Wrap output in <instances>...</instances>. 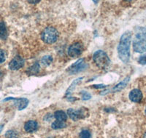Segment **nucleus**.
<instances>
[{
    "label": "nucleus",
    "mask_w": 146,
    "mask_h": 138,
    "mask_svg": "<svg viewBox=\"0 0 146 138\" xmlns=\"http://www.w3.org/2000/svg\"><path fill=\"white\" fill-rule=\"evenodd\" d=\"M131 40V33L129 31H126L121 36L119 45L118 46V53L119 58L125 63L129 60Z\"/></svg>",
    "instance_id": "nucleus-1"
},
{
    "label": "nucleus",
    "mask_w": 146,
    "mask_h": 138,
    "mask_svg": "<svg viewBox=\"0 0 146 138\" xmlns=\"http://www.w3.org/2000/svg\"><path fill=\"white\" fill-rule=\"evenodd\" d=\"M133 49L136 53H143L146 51V29L139 27L137 29L133 40Z\"/></svg>",
    "instance_id": "nucleus-2"
},
{
    "label": "nucleus",
    "mask_w": 146,
    "mask_h": 138,
    "mask_svg": "<svg viewBox=\"0 0 146 138\" xmlns=\"http://www.w3.org/2000/svg\"><path fill=\"white\" fill-rule=\"evenodd\" d=\"M93 60L97 67L102 70H106L110 65V60L105 52L98 50L95 52L93 55Z\"/></svg>",
    "instance_id": "nucleus-3"
},
{
    "label": "nucleus",
    "mask_w": 146,
    "mask_h": 138,
    "mask_svg": "<svg viewBox=\"0 0 146 138\" xmlns=\"http://www.w3.org/2000/svg\"><path fill=\"white\" fill-rule=\"evenodd\" d=\"M42 39L47 44H53L58 38V32L53 27H48L42 33Z\"/></svg>",
    "instance_id": "nucleus-4"
},
{
    "label": "nucleus",
    "mask_w": 146,
    "mask_h": 138,
    "mask_svg": "<svg viewBox=\"0 0 146 138\" xmlns=\"http://www.w3.org/2000/svg\"><path fill=\"white\" fill-rule=\"evenodd\" d=\"M88 67L87 64L84 62V59L83 58H80V59L78 60L76 62L74 63V64L72 65L68 69L67 71L70 74H77V73H79L80 71H84L85 69Z\"/></svg>",
    "instance_id": "nucleus-5"
},
{
    "label": "nucleus",
    "mask_w": 146,
    "mask_h": 138,
    "mask_svg": "<svg viewBox=\"0 0 146 138\" xmlns=\"http://www.w3.org/2000/svg\"><path fill=\"white\" fill-rule=\"evenodd\" d=\"M87 111L88 110L86 108H81L79 110H74V109L70 108L67 110V114L72 120L78 121L86 116Z\"/></svg>",
    "instance_id": "nucleus-6"
},
{
    "label": "nucleus",
    "mask_w": 146,
    "mask_h": 138,
    "mask_svg": "<svg viewBox=\"0 0 146 138\" xmlns=\"http://www.w3.org/2000/svg\"><path fill=\"white\" fill-rule=\"evenodd\" d=\"M83 46L81 43L75 42L68 49V55L72 58H78L83 53Z\"/></svg>",
    "instance_id": "nucleus-7"
},
{
    "label": "nucleus",
    "mask_w": 146,
    "mask_h": 138,
    "mask_svg": "<svg viewBox=\"0 0 146 138\" xmlns=\"http://www.w3.org/2000/svg\"><path fill=\"white\" fill-rule=\"evenodd\" d=\"M24 65V60L21 56H16L10 61L9 63V68L13 71H17L21 68Z\"/></svg>",
    "instance_id": "nucleus-8"
},
{
    "label": "nucleus",
    "mask_w": 146,
    "mask_h": 138,
    "mask_svg": "<svg viewBox=\"0 0 146 138\" xmlns=\"http://www.w3.org/2000/svg\"><path fill=\"white\" fill-rule=\"evenodd\" d=\"M7 100H14L16 102V104H18V110H21L23 109L26 108L27 107L29 103V100L27 98H14V97H7L5 98L3 101H7Z\"/></svg>",
    "instance_id": "nucleus-9"
},
{
    "label": "nucleus",
    "mask_w": 146,
    "mask_h": 138,
    "mask_svg": "<svg viewBox=\"0 0 146 138\" xmlns=\"http://www.w3.org/2000/svg\"><path fill=\"white\" fill-rule=\"evenodd\" d=\"M129 99L134 103H139L143 99V93L138 89H133L129 93Z\"/></svg>",
    "instance_id": "nucleus-10"
},
{
    "label": "nucleus",
    "mask_w": 146,
    "mask_h": 138,
    "mask_svg": "<svg viewBox=\"0 0 146 138\" xmlns=\"http://www.w3.org/2000/svg\"><path fill=\"white\" fill-rule=\"evenodd\" d=\"M38 129V124L36 121H29L24 125V129L29 133H33Z\"/></svg>",
    "instance_id": "nucleus-11"
},
{
    "label": "nucleus",
    "mask_w": 146,
    "mask_h": 138,
    "mask_svg": "<svg viewBox=\"0 0 146 138\" xmlns=\"http://www.w3.org/2000/svg\"><path fill=\"white\" fill-rule=\"evenodd\" d=\"M130 80V77H126L123 79V81H121V82L118 83L117 85L113 87V89L111 90L110 91V92H119V91H121L123 89H124L126 86L127 85V84L129 83Z\"/></svg>",
    "instance_id": "nucleus-12"
},
{
    "label": "nucleus",
    "mask_w": 146,
    "mask_h": 138,
    "mask_svg": "<svg viewBox=\"0 0 146 138\" xmlns=\"http://www.w3.org/2000/svg\"><path fill=\"white\" fill-rule=\"evenodd\" d=\"M82 79H83V77H80V78H78V79H76L75 80L73 81L72 83L70 84V86L68 87L67 90H66V96L70 95L72 93V92L74 91V89H75V87H76L77 84H78L79 82H80V81H81Z\"/></svg>",
    "instance_id": "nucleus-13"
},
{
    "label": "nucleus",
    "mask_w": 146,
    "mask_h": 138,
    "mask_svg": "<svg viewBox=\"0 0 146 138\" xmlns=\"http://www.w3.org/2000/svg\"><path fill=\"white\" fill-rule=\"evenodd\" d=\"M7 37V31L4 22H0V39H6Z\"/></svg>",
    "instance_id": "nucleus-14"
},
{
    "label": "nucleus",
    "mask_w": 146,
    "mask_h": 138,
    "mask_svg": "<svg viewBox=\"0 0 146 138\" xmlns=\"http://www.w3.org/2000/svg\"><path fill=\"white\" fill-rule=\"evenodd\" d=\"M54 117L56 118V120L62 122H65L67 119V115L62 110H57L55 112Z\"/></svg>",
    "instance_id": "nucleus-15"
},
{
    "label": "nucleus",
    "mask_w": 146,
    "mask_h": 138,
    "mask_svg": "<svg viewBox=\"0 0 146 138\" xmlns=\"http://www.w3.org/2000/svg\"><path fill=\"white\" fill-rule=\"evenodd\" d=\"M66 127V124L65 122H62V121H56L53 122L51 125L52 129H59L64 128Z\"/></svg>",
    "instance_id": "nucleus-16"
},
{
    "label": "nucleus",
    "mask_w": 146,
    "mask_h": 138,
    "mask_svg": "<svg viewBox=\"0 0 146 138\" xmlns=\"http://www.w3.org/2000/svg\"><path fill=\"white\" fill-rule=\"evenodd\" d=\"M40 71V65L36 62L35 64H34L33 66H31L28 69V71H27V73L30 75H34V74H36L37 73L39 72Z\"/></svg>",
    "instance_id": "nucleus-17"
},
{
    "label": "nucleus",
    "mask_w": 146,
    "mask_h": 138,
    "mask_svg": "<svg viewBox=\"0 0 146 138\" xmlns=\"http://www.w3.org/2000/svg\"><path fill=\"white\" fill-rule=\"evenodd\" d=\"M52 62H53V58L50 55L45 56V57H43L41 60V62L42 63V65L45 66H50L52 63Z\"/></svg>",
    "instance_id": "nucleus-18"
},
{
    "label": "nucleus",
    "mask_w": 146,
    "mask_h": 138,
    "mask_svg": "<svg viewBox=\"0 0 146 138\" xmlns=\"http://www.w3.org/2000/svg\"><path fill=\"white\" fill-rule=\"evenodd\" d=\"M5 137L6 138H18V134L16 133V131H13V130H10L7 131L5 134Z\"/></svg>",
    "instance_id": "nucleus-19"
},
{
    "label": "nucleus",
    "mask_w": 146,
    "mask_h": 138,
    "mask_svg": "<svg viewBox=\"0 0 146 138\" xmlns=\"http://www.w3.org/2000/svg\"><path fill=\"white\" fill-rule=\"evenodd\" d=\"M91 135L88 130H83L80 131V138H91Z\"/></svg>",
    "instance_id": "nucleus-20"
},
{
    "label": "nucleus",
    "mask_w": 146,
    "mask_h": 138,
    "mask_svg": "<svg viewBox=\"0 0 146 138\" xmlns=\"http://www.w3.org/2000/svg\"><path fill=\"white\" fill-rule=\"evenodd\" d=\"M80 94H81L82 99H83V100H88L91 97V95H90L88 92H85V91H82V92H80Z\"/></svg>",
    "instance_id": "nucleus-21"
},
{
    "label": "nucleus",
    "mask_w": 146,
    "mask_h": 138,
    "mask_svg": "<svg viewBox=\"0 0 146 138\" xmlns=\"http://www.w3.org/2000/svg\"><path fill=\"white\" fill-rule=\"evenodd\" d=\"M5 60H6V56L5 52L2 49H0V64L5 62Z\"/></svg>",
    "instance_id": "nucleus-22"
},
{
    "label": "nucleus",
    "mask_w": 146,
    "mask_h": 138,
    "mask_svg": "<svg viewBox=\"0 0 146 138\" xmlns=\"http://www.w3.org/2000/svg\"><path fill=\"white\" fill-rule=\"evenodd\" d=\"M139 63L142 65H145L146 64V55H143L139 57V60H138Z\"/></svg>",
    "instance_id": "nucleus-23"
},
{
    "label": "nucleus",
    "mask_w": 146,
    "mask_h": 138,
    "mask_svg": "<svg viewBox=\"0 0 146 138\" xmlns=\"http://www.w3.org/2000/svg\"><path fill=\"white\" fill-rule=\"evenodd\" d=\"M92 87H94V88H97V89H100V88H105V87H106V86L103 85V84H98V85H93L92 86Z\"/></svg>",
    "instance_id": "nucleus-24"
},
{
    "label": "nucleus",
    "mask_w": 146,
    "mask_h": 138,
    "mask_svg": "<svg viewBox=\"0 0 146 138\" xmlns=\"http://www.w3.org/2000/svg\"><path fill=\"white\" fill-rule=\"evenodd\" d=\"M40 1H41V0H28V2H29L30 4H33V5L39 3Z\"/></svg>",
    "instance_id": "nucleus-25"
},
{
    "label": "nucleus",
    "mask_w": 146,
    "mask_h": 138,
    "mask_svg": "<svg viewBox=\"0 0 146 138\" xmlns=\"http://www.w3.org/2000/svg\"><path fill=\"white\" fill-rule=\"evenodd\" d=\"M3 125H0V132L2 131V129H3Z\"/></svg>",
    "instance_id": "nucleus-26"
},
{
    "label": "nucleus",
    "mask_w": 146,
    "mask_h": 138,
    "mask_svg": "<svg viewBox=\"0 0 146 138\" xmlns=\"http://www.w3.org/2000/svg\"><path fill=\"white\" fill-rule=\"evenodd\" d=\"M98 1L99 0H93V2H94V3H97V2H98Z\"/></svg>",
    "instance_id": "nucleus-27"
},
{
    "label": "nucleus",
    "mask_w": 146,
    "mask_h": 138,
    "mask_svg": "<svg viewBox=\"0 0 146 138\" xmlns=\"http://www.w3.org/2000/svg\"><path fill=\"white\" fill-rule=\"evenodd\" d=\"M144 138H146V132H145V134L144 135Z\"/></svg>",
    "instance_id": "nucleus-28"
},
{
    "label": "nucleus",
    "mask_w": 146,
    "mask_h": 138,
    "mask_svg": "<svg viewBox=\"0 0 146 138\" xmlns=\"http://www.w3.org/2000/svg\"><path fill=\"white\" fill-rule=\"evenodd\" d=\"M145 115H146V108H145Z\"/></svg>",
    "instance_id": "nucleus-29"
},
{
    "label": "nucleus",
    "mask_w": 146,
    "mask_h": 138,
    "mask_svg": "<svg viewBox=\"0 0 146 138\" xmlns=\"http://www.w3.org/2000/svg\"><path fill=\"white\" fill-rule=\"evenodd\" d=\"M126 1H131V0H126Z\"/></svg>",
    "instance_id": "nucleus-30"
}]
</instances>
